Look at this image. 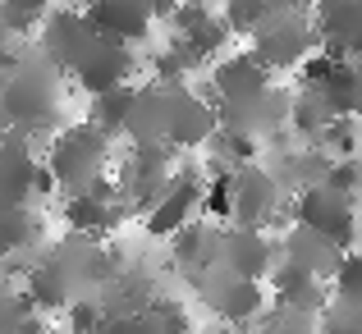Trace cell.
<instances>
[{
  "label": "cell",
  "mask_w": 362,
  "mask_h": 334,
  "mask_svg": "<svg viewBox=\"0 0 362 334\" xmlns=\"http://www.w3.org/2000/svg\"><path fill=\"white\" fill-rule=\"evenodd\" d=\"M0 106L9 129L28 138H46L60 124V69L42 55V46H28L18 69L0 78Z\"/></svg>",
  "instance_id": "6da1fadb"
},
{
  "label": "cell",
  "mask_w": 362,
  "mask_h": 334,
  "mask_svg": "<svg viewBox=\"0 0 362 334\" xmlns=\"http://www.w3.org/2000/svg\"><path fill=\"white\" fill-rule=\"evenodd\" d=\"M106 156H110V138L83 119V124H69V129L55 133L51 151H46V165H51L64 197H88L92 184L106 174Z\"/></svg>",
  "instance_id": "7a4b0ae2"
},
{
  "label": "cell",
  "mask_w": 362,
  "mask_h": 334,
  "mask_svg": "<svg viewBox=\"0 0 362 334\" xmlns=\"http://www.w3.org/2000/svg\"><path fill=\"white\" fill-rule=\"evenodd\" d=\"M293 220L303 229H312V234L330 238L339 252H349V247L358 243V202L344 197V193H330L326 184L303 188L298 202H293Z\"/></svg>",
  "instance_id": "3957f363"
},
{
  "label": "cell",
  "mask_w": 362,
  "mask_h": 334,
  "mask_svg": "<svg viewBox=\"0 0 362 334\" xmlns=\"http://www.w3.org/2000/svg\"><path fill=\"white\" fill-rule=\"evenodd\" d=\"M175 147L170 142H147V147H129V160H124L119 188L129 193L133 211H156V202L170 193L175 184Z\"/></svg>",
  "instance_id": "277c9868"
},
{
  "label": "cell",
  "mask_w": 362,
  "mask_h": 334,
  "mask_svg": "<svg viewBox=\"0 0 362 334\" xmlns=\"http://www.w3.org/2000/svg\"><path fill=\"white\" fill-rule=\"evenodd\" d=\"M312 46H317V18H308V14H271L252 32V55L266 64V69L308 64Z\"/></svg>",
  "instance_id": "5b68a950"
},
{
  "label": "cell",
  "mask_w": 362,
  "mask_h": 334,
  "mask_svg": "<svg viewBox=\"0 0 362 334\" xmlns=\"http://www.w3.org/2000/svg\"><path fill=\"white\" fill-rule=\"evenodd\" d=\"M97 46H101L97 28H92L88 14H83V9H74V5L51 9V18L42 23V55L60 73H78L83 64L97 55Z\"/></svg>",
  "instance_id": "8992f818"
},
{
  "label": "cell",
  "mask_w": 362,
  "mask_h": 334,
  "mask_svg": "<svg viewBox=\"0 0 362 334\" xmlns=\"http://www.w3.org/2000/svg\"><path fill=\"white\" fill-rule=\"evenodd\" d=\"M197 293H202V302L216 311V316H221V321H234V326L257 321V311H262V302H266L262 284L239 280V275L225 270V266H211V270L197 275Z\"/></svg>",
  "instance_id": "52a82bcc"
},
{
  "label": "cell",
  "mask_w": 362,
  "mask_h": 334,
  "mask_svg": "<svg viewBox=\"0 0 362 334\" xmlns=\"http://www.w3.org/2000/svg\"><path fill=\"white\" fill-rule=\"evenodd\" d=\"M216 114H221V129L225 133L271 138L275 129H284V124L293 119V97H289V92H280V88H266L262 97H252V101H221Z\"/></svg>",
  "instance_id": "ba28073f"
},
{
  "label": "cell",
  "mask_w": 362,
  "mask_h": 334,
  "mask_svg": "<svg viewBox=\"0 0 362 334\" xmlns=\"http://www.w3.org/2000/svg\"><path fill=\"white\" fill-rule=\"evenodd\" d=\"M221 101L216 97H197L188 88L170 92V124H165V142L175 151H193L202 142H211L221 133V114H216Z\"/></svg>",
  "instance_id": "9c48e42d"
},
{
  "label": "cell",
  "mask_w": 362,
  "mask_h": 334,
  "mask_svg": "<svg viewBox=\"0 0 362 334\" xmlns=\"http://www.w3.org/2000/svg\"><path fill=\"white\" fill-rule=\"evenodd\" d=\"M83 14H88L92 28H97L101 42L129 46V51L151 32V23H156L151 0H92V5H83Z\"/></svg>",
  "instance_id": "30bf717a"
},
{
  "label": "cell",
  "mask_w": 362,
  "mask_h": 334,
  "mask_svg": "<svg viewBox=\"0 0 362 334\" xmlns=\"http://www.w3.org/2000/svg\"><path fill=\"white\" fill-rule=\"evenodd\" d=\"M202 197H206V179L197 174V169H179L175 184H170V193L160 197L156 211L147 215V234H156V238L184 234V229L193 225V215L202 211Z\"/></svg>",
  "instance_id": "8fae6325"
},
{
  "label": "cell",
  "mask_w": 362,
  "mask_h": 334,
  "mask_svg": "<svg viewBox=\"0 0 362 334\" xmlns=\"http://www.w3.org/2000/svg\"><path fill=\"white\" fill-rule=\"evenodd\" d=\"M275 206H280V184H275L271 169H262V165L234 169V229L271 225Z\"/></svg>",
  "instance_id": "7c38bea8"
},
{
  "label": "cell",
  "mask_w": 362,
  "mask_h": 334,
  "mask_svg": "<svg viewBox=\"0 0 362 334\" xmlns=\"http://www.w3.org/2000/svg\"><path fill=\"white\" fill-rule=\"evenodd\" d=\"M317 37L326 42V55L349 60L362 55V0H317Z\"/></svg>",
  "instance_id": "4fadbf2b"
},
{
  "label": "cell",
  "mask_w": 362,
  "mask_h": 334,
  "mask_svg": "<svg viewBox=\"0 0 362 334\" xmlns=\"http://www.w3.org/2000/svg\"><path fill=\"white\" fill-rule=\"evenodd\" d=\"M33 174H37V156H33V138L28 133H5L0 142V202L5 206H28L33 202Z\"/></svg>",
  "instance_id": "5bb4252c"
},
{
  "label": "cell",
  "mask_w": 362,
  "mask_h": 334,
  "mask_svg": "<svg viewBox=\"0 0 362 334\" xmlns=\"http://www.w3.org/2000/svg\"><path fill=\"white\" fill-rule=\"evenodd\" d=\"M175 37L188 46V51L197 55V60H216V55L225 51V42L234 37V28L225 23V14H216V9H206V5H179V14H175Z\"/></svg>",
  "instance_id": "9a60e30c"
},
{
  "label": "cell",
  "mask_w": 362,
  "mask_h": 334,
  "mask_svg": "<svg viewBox=\"0 0 362 334\" xmlns=\"http://www.w3.org/2000/svg\"><path fill=\"white\" fill-rule=\"evenodd\" d=\"M271 298L280 311H303V316H321V311L330 307V289L326 280H317L312 270H303V266H275L271 275Z\"/></svg>",
  "instance_id": "2e32d148"
},
{
  "label": "cell",
  "mask_w": 362,
  "mask_h": 334,
  "mask_svg": "<svg viewBox=\"0 0 362 334\" xmlns=\"http://www.w3.org/2000/svg\"><path fill=\"white\" fill-rule=\"evenodd\" d=\"M221 266L234 270L239 280L262 284L275 266V247L262 229H230V234H225V247H221Z\"/></svg>",
  "instance_id": "e0dca14e"
},
{
  "label": "cell",
  "mask_w": 362,
  "mask_h": 334,
  "mask_svg": "<svg viewBox=\"0 0 362 334\" xmlns=\"http://www.w3.org/2000/svg\"><path fill=\"white\" fill-rule=\"evenodd\" d=\"M211 88H216L221 101H252V97H262L266 88H275V83H271V69H266L252 51H239V55H230V60H221L211 69Z\"/></svg>",
  "instance_id": "ac0fdd59"
},
{
  "label": "cell",
  "mask_w": 362,
  "mask_h": 334,
  "mask_svg": "<svg viewBox=\"0 0 362 334\" xmlns=\"http://www.w3.org/2000/svg\"><path fill=\"white\" fill-rule=\"evenodd\" d=\"M133 73H138V55H133L129 46L101 42L97 55H92L74 78H78V88L88 92V97H106V92H115V88H129Z\"/></svg>",
  "instance_id": "d6986e66"
},
{
  "label": "cell",
  "mask_w": 362,
  "mask_h": 334,
  "mask_svg": "<svg viewBox=\"0 0 362 334\" xmlns=\"http://www.w3.org/2000/svg\"><path fill=\"white\" fill-rule=\"evenodd\" d=\"M349 252H339L330 238L312 234V229H289V238H284V261L289 266H303V270H312L317 280H335L339 266H344Z\"/></svg>",
  "instance_id": "ffe728a7"
},
{
  "label": "cell",
  "mask_w": 362,
  "mask_h": 334,
  "mask_svg": "<svg viewBox=\"0 0 362 334\" xmlns=\"http://www.w3.org/2000/svg\"><path fill=\"white\" fill-rule=\"evenodd\" d=\"M165 124H170V88H160V83L138 88V101H133V110H129V129H124V138H129L133 147L165 142Z\"/></svg>",
  "instance_id": "44dd1931"
},
{
  "label": "cell",
  "mask_w": 362,
  "mask_h": 334,
  "mask_svg": "<svg viewBox=\"0 0 362 334\" xmlns=\"http://www.w3.org/2000/svg\"><path fill=\"white\" fill-rule=\"evenodd\" d=\"M124 211L129 206L124 202H101V197H69L64 202V225L74 229V234H83V238H106V234H115V229L124 225Z\"/></svg>",
  "instance_id": "7402d4cb"
},
{
  "label": "cell",
  "mask_w": 362,
  "mask_h": 334,
  "mask_svg": "<svg viewBox=\"0 0 362 334\" xmlns=\"http://www.w3.org/2000/svg\"><path fill=\"white\" fill-rule=\"evenodd\" d=\"M133 101H138V88H115V92H106V97H92V106H88V124L97 133H106L110 142L124 138V129H129V110H133Z\"/></svg>",
  "instance_id": "603a6c76"
},
{
  "label": "cell",
  "mask_w": 362,
  "mask_h": 334,
  "mask_svg": "<svg viewBox=\"0 0 362 334\" xmlns=\"http://www.w3.org/2000/svg\"><path fill=\"white\" fill-rule=\"evenodd\" d=\"M42 238V220L28 206H5L0 202V252H28Z\"/></svg>",
  "instance_id": "cb8c5ba5"
},
{
  "label": "cell",
  "mask_w": 362,
  "mask_h": 334,
  "mask_svg": "<svg viewBox=\"0 0 362 334\" xmlns=\"http://www.w3.org/2000/svg\"><path fill=\"white\" fill-rule=\"evenodd\" d=\"M51 9H55L51 0H0V32L23 42L33 28H42L51 18Z\"/></svg>",
  "instance_id": "d4e9b609"
},
{
  "label": "cell",
  "mask_w": 362,
  "mask_h": 334,
  "mask_svg": "<svg viewBox=\"0 0 362 334\" xmlns=\"http://www.w3.org/2000/svg\"><path fill=\"white\" fill-rule=\"evenodd\" d=\"M330 119H335V110H330V101L321 97L317 88H303L298 97H293V119L289 124L303 133V138H321Z\"/></svg>",
  "instance_id": "484cf974"
},
{
  "label": "cell",
  "mask_w": 362,
  "mask_h": 334,
  "mask_svg": "<svg viewBox=\"0 0 362 334\" xmlns=\"http://www.w3.org/2000/svg\"><path fill=\"white\" fill-rule=\"evenodd\" d=\"M0 334H46L42 311L28 302V293H23V289H18L14 298L0 307Z\"/></svg>",
  "instance_id": "4316f807"
},
{
  "label": "cell",
  "mask_w": 362,
  "mask_h": 334,
  "mask_svg": "<svg viewBox=\"0 0 362 334\" xmlns=\"http://www.w3.org/2000/svg\"><path fill=\"white\" fill-rule=\"evenodd\" d=\"M202 215H211V220H234V169H221L216 179H206Z\"/></svg>",
  "instance_id": "83f0119b"
},
{
  "label": "cell",
  "mask_w": 362,
  "mask_h": 334,
  "mask_svg": "<svg viewBox=\"0 0 362 334\" xmlns=\"http://www.w3.org/2000/svg\"><path fill=\"white\" fill-rule=\"evenodd\" d=\"M266 18H271V5H266V0H225V23H230L234 32L252 37Z\"/></svg>",
  "instance_id": "f1b7e54d"
},
{
  "label": "cell",
  "mask_w": 362,
  "mask_h": 334,
  "mask_svg": "<svg viewBox=\"0 0 362 334\" xmlns=\"http://www.w3.org/2000/svg\"><path fill=\"white\" fill-rule=\"evenodd\" d=\"M335 302H349V307L362 311V252H349L344 266L335 275Z\"/></svg>",
  "instance_id": "f546056e"
},
{
  "label": "cell",
  "mask_w": 362,
  "mask_h": 334,
  "mask_svg": "<svg viewBox=\"0 0 362 334\" xmlns=\"http://www.w3.org/2000/svg\"><path fill=\"white\" fill-rule=\"evenodd\" d=\"M321 184H326L330 193L362 197V165H358V156H349V160H330V165H326V179H321Z\"/></svg>",
  "instance_id": "4dcf8cb0"
},
{
  "label": "cell",
  "mask_w": 362,
  "mask_h": 334,
  "mask_svg": "<svg viewBox=\"0 0 362 334\" xmlns=\"http://www.w3.org/2000/svg\"><path fill=\"white\" fill-rule=\"evenodd\" d=\"M106 326V307H101V298H74L69 302V334H97Z\"/></svg>",
  "instance_id": "1f68e13d"
},
{
  "label": "cell",
  "mask_w": 362,
  "mask_h": 334,
  "mask_svg": "<svg viewBox=\"0 0 362 334\" xmlns=\"http://www.w3.org/2000/svg\"><path fill=\"white\" fill-rule=\"evenodd\" d=\"M354 124H358V119H330V124H326V133H321L317 142H326V147L335 151V160H349V156H358V151H362V142H358Z\"/></svg>",
  "instance_id": "d6a6232c"
},
{
  "label": "cell",
  "mask_w": 362,
  "mask_h": 334,
  "mask_svg": "<svg viewBox=\"0 0 362 334\" xmlns=\"http://www.w3.org/2000/svg\"><path fill=\"white\" fill-rule=\"evenodd\" d=\"M321 334H362V311L349 307V302H330L317 321Z\"/></svg>",
  "instance_id": "836d02e7"
},
{
  "label": "cell",
  "mask_w": 362,
  "mask_h": 334,
  "mask_svg": "<svg viewBox=\"0 0 362 334\" xmlns=\"http://www.w3.org/2000/svg\"><path fill=\"white\" fill-rule=\"evenodd\" d=\"M97 334H165V330H160V321L147 307V311H129V316H106V326Z\"/></svg>",
  "instance_id": "e575fe53"
},
{
  "label": "cell",
  "mask_w": 362,
  "mask_h": 334,
  "mask_svg": "<svg viewBox=\"0 0 362 334\" xmlns=\"http://www.w3.org/2000/svg\"><path fill=\"white\" fill-rule=\"evenodd\" d=\"M257 334H321V330H317V316L275 307V316H266V326H257Z\"/></svg>",
  "instance_id": "d590c367"
},
{
  "label": "cell",
  "mask_w": 362,
  "mask_h": 334,
  "mask_svg": "<svg viewBox=\"0 0 362 334\" xmlns=\"http://www.w3.org/2000/svg\"><path fill=\"white\" fill-rule=\"evenodd\" d=\"M151 316L160 321V330H165V334H188V330H193L188 311L179 307V302H170V298H156V302H151Z\"/></svg>",
  "instance_id": "8d00e7d4"
},
{
  "label": "cell",
  "mask_w": 362,
  "mask_h": 334,
  "mask_svg": "<svg viewBox=\"0 0 362 334\" xmlns=\"http://www.w3.org/2000/svg\"><path fill=\"white\" fill-rule=\"evenodd\" d=\"M335 69V55H312L308 64H303V88H321V83H326V73Z\"/></svg>",
  "instance_id": "74e56055"
},
{
  "label": "cell",
  "mask_w": 362,
  "mask_h": 334,
  "mask_svg": "<svg viewBox=\"0 0 362 334\" xmlns=\"http://www.w3.org/2000/svg\"><path fill=\"white\" fill-rule=\"evenodd\" d=\"M33 193H37V197H51V193H60V184H55V174H51V165H46V160H37Z\"/></svg>",
  "instance_id": "f35d334b"
},
{
  "label": "cell",
  "mask_w": 362,
  "mask_h": 334,
  "mask_svg": "<svg viewBox=\"0 0 362 334\" xmlns=\"http://www.w3.org/2000/svg\"><path fill=\"white\" fill-rule=\"evenodd\" d=\"M151 9H156V18H170V23H175V14H179V0H151Z\"/></svg>",
  "instance_id": "ab89813d"
},
{
  "label": "cell",
  "mask_w": 362,
  "mask_h": 334,
  "mask_svg": "<svg viewBox=\"0 0 362 334\" xmlns=\"http://www.w3.org/2000/svg\"><path fill=\"white\" fill-rule=\"evenodd\" d=\"M14 293H18V289H14V284H9V280H0V307H5V302H9V298H14Z\"/></svg>",
  "instance_id": "60d3db41"
},
{
  "label": "cell",
  "mask_w": 362,
  "mask_h": 334,
  "mask_svg": "<svg viewBox=\"0 0 362 334\" xmlns=\"http://www.w3.org/2000/svg\"><path fill=\"white\" fill-rule=\"evenodd\" d=\"M5 133H9V114H5V106H0V142H5Z\"/></svg>",
  "instance_id": "b9f144b4"
},
{
  "label": "cell",
  "mask_w": 362,
  "mask_h": 334,
  "mask_svg": "<svg viewBox=\"0 0 362 334\" xmlns=\"http://www.w3.org/2000/svg\"><path fill=\"white\" fill-rule=\"evenodd\" d=\"M358 243H362V197H358Z\"/></svg>",
  "instance_id": "7bdbcfd3"
},
{
  "label": "cell",
  "mask_w": 362,
  "mask_h": 334,
  "mask_svg": "<svg viewBox=\"0 0 362 334\" xmlns=\"http://www.w3.org/2000/svg\"><path fill=\"white\" fill-rule=\"evenodd\" d=\"M179 5H202V0H179Z\"/></svg>",
  "instance_id": "ee69618b"
},
{
  "label": "cell",
  "mask_w": 362,
  "mask_h": 334,
  "mask_svg": "<svg viewBox=\"0 0 362 334\" xmlns=\"http://www.w3.org/2000/svg\"><path fill=\"white\" fill-rule=\"evenodd\" d=\"M55 334H69V330H55Z\"/></svg>",
  "instance_id": "f6af8a7d"
},
{
  "label": "cell",
  "mask_w": 362,
  "mask_h": 334,
  "mask_svg": "<svg viewBox=\"0 0 362 334\" xmlns=\"http://www.w3.org/2000/svg\"><path fill=\"white\" fill-rule=\"evenodd\" d=\"M358 165H362V151H358Z\"/></svg>",
  "instance_id": "bcb514c9"
},
{
  "label": "cell",
  "mask_w": 362,
  "mask_h": 334,
  "mask_svg": "<svg viewBox=\"0 0 362 334\" xmlns=\"http://www.w3.org/2000/svg\"><path fill=\"white\" fill-rule=\"evenodd\" d=\"M83 5H92V0H83Z\"/></svg>",
  "instance_id": "7dc6e473"
}]
</instances>
